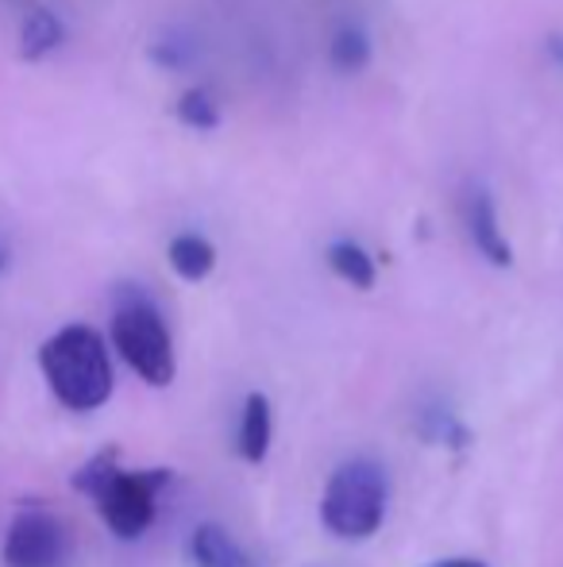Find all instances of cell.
Segmentation results:
<instances>
[{
	"instance_id": "cell-1",
	"label": "cell",
	"mask_w": 563,
	"mask_h": 567,
	"mask_svg": "<svg viewBox=\"0 0 563 567\" xmlns=\"http://www.w3.org/2000/svg\"><path fill=\"white\" fill-rule=\"evenodd\" d=\"M39 371L51 394L74 413L101 410L113 394V359L105 337L90 324H66L54 332L39 348Z\"/></svg>"
},
{
	"instance_id": "cell-2",
	"label": "cell",
	"mask_w": 563,
	"mask_h": 567,
	"mask_svg": "<svg viewBox=\"0 0 563 567\" xmlns=\"http://www.w3.org/2000/svg\"><path fill=\"white\" fill-rule=\"evenodd\" d=\"M166 471H121L113 463V452L97 455L90 467L77 475V491L93 494L105 525L124 540H136L155 522L158 486L166 483Z\"/></svg>"
},
{
	"instance_id": "cell-3",
	"label": "cell",
	"mask_w": 563,
	"mask_h": 567,
	"mask_svg": "<svg viewBox=\"0 0 563 567\" xmlns=\"http://www.w3.org/2000/svg\"><path fill=\"white\" fill-rule=\"evenodd\" d=\"M321 517L340 540H367L386 517V475L371 460H352L332 471L321 498Z\"/></svg>"
},
{
	"instance_id": "cell-4",
	"label": "cell",
	"mask_w": 563,
	"mask_h": 567,
	"mask_svg": "<svg viewBox=\"0 0 563 567\" xmlns=\"http://www.w3.org/2000/svg\"><path fill=\"white\" fill-rule=\"evenodd\" d=\"M113 348L139 374L147 386H170L174 382V340L163 317L150 301H124L113 313Z\"/></svg>"
},
{
	"instance_id": "cell-5",
	"label": "cell",
	"mask_w": 563,
	"mask_h": 567,
	"mask_svg": "<svg viewBox=\"0 0 563 567\" xmlns=\"http://www.w3.org/2000/svg\"><path fill=\"white\" fill-rule=\"evenodd\" d=\"M66 556V529L43 509H28L8 525L4 564L8 567H59Z\"/></svg>"
},
{
	"instance_id": "cell-6",
	"label": "cell",
	"mask_w": 563,
	"mask_h": 567,
	"mask_svg": "<svg viewBox=\"0 0 563 567\" xmlns=\"http://www.w3.org/2000/svg\"><path fill=\"white\" fill-rule=\"evenodd\" d=\"M463 220H467V236H471L475 251L490 262V267H510L513 262V247L502 231V220H498V205L490 197V189L475 186L471 197L463 205Z\"/></svg>"
},
{
	"instance_id": "cell-7",
	"label": "cell",
	"mask_w": 563,
	"mask_h": 567,
	"mask_svg": "<svg viewBox=\"0 0 563 567\" xmlns=\"http://www.w3.org/2000/svg\"><path fill=\"white\" fill-rule=\"evenodd\" d=\"M66 43V23L54 8H31L20 23V35H15V47H20V59L39 62L46 54H54Z\"/></svg>"
},
{
	"instance_id": "cell-8",
	"label": "cell",
	"mask_w": 563,
	"mask_h": 567,
	"mask_svg": "<svg viewBox=\"0 0 563 567\" xmlns=\"http://www.w3.org/2000/svg\"><path fill=\"white\" fill-rule=\"evenodd\" d=\"M371 54H375V47H371V35L363 23H340L336 31H332L329 39V62L336 74H363V70L371 66Z\"/></svg>"
},
{
	"instance_id": "cell-9",
	"label": "cell",
	"mask_w": 563,
	"mask_h": 567,
	"mask_svg": "<svg viewBox=\"0 0 563 567\" xmlns=\"http://www.w3.org/2000/svg\"><path fill=\"white\" fill-rule=\"evenodd\" d=\"M166 259H170L178 278L201 282V278H209L212 267H217V247L205 236H197V231H181V236H174L170 247H166Z\"/></svg>"
},
{
	"instance_id": "cell-10",
	"label": "cell",
	"mask_w": 563,
	"mask_h": 567,
	"mask_svg": "<svg viewBox=\"0 0 563 567\" xmlns=\"http://www.w3.org/2000/svg\"><path fill=\"white\" fill-rule=\"evenodd\" d=\"M324 259H329L332 275H336L340 282L355 286V290H371V286L378 282V267H375V259H371L367 247L355 244V239H336V244H329V251H324Z\"/></svg>"
},
{
	"instance_id": "cell-11",
	"label": "cell",
	"mask_w": 563,
	"mask_h": 567,
	"mask_svg": "<svg viewBox=\"0 0 563 567\" xmlns=\"http://www.w3.org/2000/svg\"><path fill=\"white\" fill-rule=\"evenodd\" d=\"M271 402L263 394H248L243 402V421H240V455L248 463H263L267 452H271Z\"/></svg>"
},
{
	"instance_id": "cell-12",
	"label": "cell",
	"mask_w": 563,
	"mask_h": 567,
	"mask_svg": "<svg viewBox=\"0 0 563 567\" xmlns=\"http://www.w3.org/2000/svg\"><path fill=\"white\" fill-rule=\"evenodd\" d=\"M189 560H194V567H248L243 553L217 525H197L194 537H189Z\"/></svg>"
},
{
	"instance_id": "cell-13",
	"label": "cell",
	"mask_w": 563,
	"mask_h": 567,
	"mask_svg": "<svg viewBox=\"0 0 563 567\" xmlns=\"http://www.w3.org/2000/svg\"><path fill=\"white\" fill-rule=\"evenodd\" d=\"M174 116H178V124L194 127V132H212V127H220V120H225V109L212 97L209 85H189V90L174 101Z\"/></svg>"
},
{
	"instance_id": "cell-14",
	"label": "cell",
	"mask_w": 563,
	"mask_h": 567,
	"mask_svg": "<svg viewBox=\"0 0 563 567\" xmlns=\"http://www.w3.org/2000/svg\"><path fill=\"white\" fill-rule=\"evenodd\" d=\"M150 62H158V66H166V70H186L189 62H194V51H189L178 35H166V39H158V43H150Z\"/></svg>"
},
{
	"instance_id": "cell-15",
	"label": "cell",
	"mask_w": 563,
	"mask_h": 567,
	"mask_svg": "<svg viewBox=\"0 0 563 567\" xmlns=\"http://www.w3.org/2000/svg\"><path fill=\"white\" fill-rule=\"evenodd\" d=\"M549 54L563 66V35H552V39H549Z\"/></svg>"
},
{
	"instance_id": "cell-16",
	"label": "cell",
	"mask_w": 563,
	"mask_h": 567,
	"mask_svg": "<svg viewBox=\"0 0 563 567\" xmlns=\"http://www.w3.org/2000/svg\"><path fill=\"white\" fill-rule=\"evenodd\" d=\"M428 567H487L482 560H444V564H428Z\"/></svg>"
},
{
	"instance_id": "cell-17",
	"label": "cell",
	"mask_w": 563,
	"mask_h": 567,
	"mask_svg": "<svg viewBox=\"0 0 563 567\" xmlns=\"http://www.w3.org/2000/svg\"><path fill=\"white\" fill-rule=\"evenodd\" d=\"M0 275H4V255H0Z\"/></svg>"
}]
</instances>
